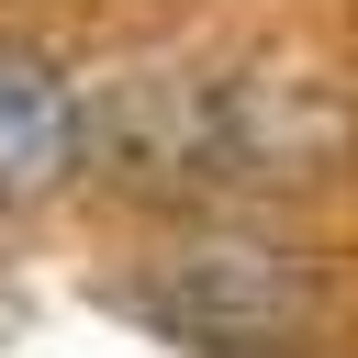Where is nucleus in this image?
Returning <instances> with one entry per match:
<instances>
[{
	"mask_svg": "<svg viewBox=\"0 0 358 358\" xmlns=\"http://www.w3.org/2000/svg\"><path fill=\"white\" fill-rule=\"evenodd\" d=\"M90 168V101L56 56L0 45V213H45Z\"/></svg>",
	"mask_w": 358,
	"mask_h": 358,
	"instance_id": "f03ea898",
	"label": "nucleus"
},
{
	"mask_svg": "<svg viewBox=\"0 0 358 358\" xmlns=\"http://www.w3.org/2000/svg\"><path fill=\"white\" fill-rule=\"evenodd\" d=\"M123 313L213 358H302L324 336V280L280 246H190L123 280Z\"/></svg>",
	"mask_w": 358,
	"mask_h": 358,
	"instance_id": "f257e3e1",
	"label": "nucleus"
}]
</instances>
